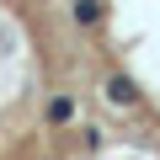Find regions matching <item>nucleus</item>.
<instances>
[{"mask_svg":"<svg viewBox=\"0 0 160 160\" xmlns=\"http://www.w3.org/2000/svg\"><path fill=\"white\" fill-rule=\"evenodd\" d=\"M75 22L80 27H96L102 22V0H75Z\"/></svg>","mask_w":160,"mask_h":160,"instance_id":"1","label":"nucleus"},{"mask_svg":"<svg viewBox=\"0 0 160 160\" xmlns=\"http://www.w3.org/2000/svg\"><path fill=\"white\" fill-rule=\"evenodd\" d=\"M69 112H75L69 96H53V102H48V123H69Z\"/></svg>","mask_w":160,"mask_h":160,"instance_id":"2","label":"nucleus"}]
</instances>
